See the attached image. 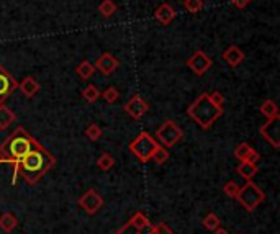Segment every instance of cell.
<instances>
[{"instance_id": "cb8c5ba5", "label": "cell", "mask_w": 280, "mask_h": 234, "mask_svg": "<svg viewBox=\"0 0 280 234\" xmlns=\"http://www.w3.org/2000/svg\"><path fill=\"white\" fill-rule=\"evenodd\" d=\"M113 166H115V159H113V156H112V154L104 153L102 156L98 157V161H97V167L100 169V171L108 172Z\"/></svg>"}, {"instance_id": "484cf974", "label": "cell", "mask_w": 280, "mask_h": 234, "mask_svg": "<svg viewBox=\"0 0 280 234\" xmlns=\"http://www.w3.org/2000/svg\"><path fill=\"white\" fill-rule=\"evenodd\" d=\"M204 226L206 228L208 231H216L220 228V218L215 213H208L205 218H204Z\"/></svg>"}, {"instance_id": "1f68e13d", "label": "cell", "mask_w": 280, "mask_h": 234, "mask_svg": "<svg viewBox=\"0 0 280 234\" xmlns=\"http://www.w3.org/2000/svg\"><path fill=\"white\" fill-rule=\"evenodd\" d=\"M151 230L154 234H174V231L166 225V223H158V225H151Z\"/></svg>"}, {"instance_id": "44dd1931", "label": "cell", "mask_w": 280, "mask_h": 234, "mask_svg": "<svg viewBox=\"0 0 280 234\" xmlns=\"http://www.w3.org/2000/svg\"><path fill=\"white\" fill-rule=\"evenodd\" d=\"M76 72H77V75H79L80 79L87 80V79H90L92 74L95 72V66L90 61H82L79 66H77Z\"/></svg>"}, {"instance_id": "9a60e30c", "label": "cell", "mask_w": 280, "mask_h": 234, "mask_svg": "<svg viewBox=\"0 0 280 234\" xmlns=\"http://www.w3.org/2000/svg\"><path fill=\"white\" fill-rule=\"evenodd\" d=\"M222 57H223V61L228 64L230 67H238L240 66V64L244 61V52L238 48V46H230V48H226L224 51H223V54H222Z\"/></svg>"}, {"instance_id": "277c9868", "label": "cell", "mask_w": 280, "mask_h": 234, "mask_svg": "<svg viewBox=\"0 0 280 234\" xmlns=\"http://www.w3.org/2000/svg\"><path fill=\"white\" fill-rule=\"evenodd\" d=\"M158 146H159L158 141L152 136H150V133L142 131L136 136V139H133V141L130 143L128 149L140 162L146 164V162H150L152 159V154H154V151H156Z\"/></svg>"}, {"instance_id": "e575fe53", "label": "cell", "mask_w": 280, "mask_h": 234, "mask_svg": "<svg viewBox=\"0 0 280 234\" xmlns=\"http://www.w3.org/2000/svg\"><path fill=\"white\" fill-rule=\"evenodd\" d=\"M213 234H228V231H224V230H222V228H218L216 231H213Z\"/></svg>"}, {"instance_id": "ac0fdd59", "label": "cell", "mask_w": 280, "mask_h": 234, "mask_svg": "<svg viewBox=\"0 0 280 234\" xmlns=\"http://www.w3.org/2000/svg\"><path fill=\"white\" fill-rule=\"evenodd\" d=\"M238 174L241 175V177H244L246 180H251L252 177H256V174H258V166H256V164H252V162H248V161H242L240 166H238Z\"/></svg>"}, {"instance_id": "8992f818", "label": "cell", "mask_w": 280, "mask_h": 234, "mask_svg": "<svg viewBox=\"0 0 280 234\" xmlns=\"http://www.w3.org/2000/svg\"><path fill=\"white\" fill-rule=\"evenodd\" d=\"M182 136H184V131L170 120L164 121L156 131V139L159 141V144H162V148H172V146H176L182 139Z\"/></svg>"}, {"instance_id": "d6a6232c", "label": "cell", "mask_w": 280, "mask_h": 234, "mask_svg": "<svg viewBox=\"0 0 280 234\" xmlns=\"http://www.w3.org/2000/svg\"><path fill=\"white\" fill-rule=\"evenodd\" d=\"M208 97H210V100L216 105V107L220 108H223V105H224V95L222 92H213V93H208Z\"/></svg>"}, {"instance_id": "f1b7e54d", "label": "cell", "mask_w": 280, "mask_h": 234, "mask_svg": "<svg viewBox=\"0 0 280 234\" xmlns=\"http://www.w3.org/2000/svg\"><path fill=\"white\" fill-rule=\"evenodd\" d=\"M241 187L238 185L234 180H230L228 184H224L223 187V194L228 197V198H236L238 197V192H240Z\"/></svg>"}, {"instance_id": "e0dca14e", "label": "cell", "mask_w": 280, "mask_h": 234, "mask_svg": "<svg viewBox=\"0 0 280 234\" xmlns=\"http://www.w3.org/2000/svg\"><path fill=\"white\" fill-rule=\"evenodd\" d=\"M18 87H20V90H22L23 95L28 97V98H32V97H34L40 92V87L41 85H40V82L36 79L30 77V75H28V77H25V79L20 82Z\"/></svg>"}, {"instance_id": "7c38bea8", "label": "cell", "mask_w": 280, "mask_h": 234, "mask_svg": "<svg viewBox=\"0 0 280 234\" xmlns=\"http://www.w3.org/2000/svg\"><path fill=\"white\" fill-rule=\"evenodd\" d=\"M18 87V82H16L8 71L0 66V105H2L7 98L15 92V89Z\"/></svg>"}, {"instance_id": "4316f807", "label": "cell", "mask_w": 280, "mask_h": 234, "mask_svg": "<svg viewBox=\"0 0 280 234\" xmlns=\"http://www.w3.org/2000/svg\"><path fill=\"white\" fill-rule=\"evenodd\" d=\"M152 159H154V162H156V164L168 162V159H169V151H168V148L158 146L156 151H154V154H152Z\"/></svg>"}, {"instance_id": "836d02e7", "label": "cell", "mask_w": 280, "mask_h": 234, "mask_svg": "<svg viewBox=\"0 0 280 234\" xmlns=\"http://www.w3.org/2000/svg\"><path fill=\"white\" fill-rule=\"evenodd\" d=\"M231 2H233V5L236 8L242 10V8H246L249 3H251V0H231Z\"/></svg>"}, {"instance_id": "2e32d148", "label": "cell", "mask_w": 280, "mask_h": 234, "mask_svg": "<svg viewBox=\"0 0 280 234\" xmlns=\"http://www.w3.org/2000/svg\"><path fill=\"white\" fill-rule=\"evenodd\" d=\"M154 16H156V20L159 23H162L164 26H168L169 23L176 18V10L170 7L169 3H162L160 7H158L156 13H154Z\"/></svg>"}, {"instance_id": "603a6c76", "label": "cell", "mask_w": 280, "mask_h": 234, "mask_svg": "<svg viewBox=\"0 0 280 234\" xmlns=\"http://www.w3.org/2000/svg\"><path fill=\"white\" fill-rule=\"evenodd\" d=\"M98 11L102 13L105 18H110V16L115 15L116 11V3L113 0H102L98 5Z\"/></svg>"}, {"instance_id": "52a82bcc", "label": "cell", "mask_w": 280, "mask_h": 234, "mask_svg": "<svg viewBox=\"0 0 280 234\" xmlns=\"http://www.w3.org/2000/svg\"><path fill=\"white\" fill-rule=\"evenodd\" d=\"M115 234H154L150 220L142 213H134L126 225H123Z\"/></svg>"}, {"instance_id": "5b68a950", "label": "cell", "mask_w": 280, "mask_h": 234, "mask_svg": "<svg viewBox=\"0 0 280 234\" xmlns=\"http://www.w3.org/2000/svg\"><path fill=\"white\" fill-rule=\"evenodd\" d=\"M236 200L240 202V205L246 210V212L251 213L266 200V195H264V192L252 182V180H248V182L240 189V192H238Z\"/></svg>"}, {"instance_id": "4fadbf2b", "label": "cell", "mask_w": 280, "mask_h": 234, "mask_svg": "<svg viewBox=\"0 0 280 234\" xmlns=\"http://www.w3.org/2000/svg\"><path fill=\"white\" fill-rule=\"evenodd\" d=\"M95 66H97V69L102 74L110 75L112 72H115L118 69V59L113 54H110V52H104V54L97 59V64H95Z\"/></svg>"}, {"instance_id": "83f0119b", "label": "cell", "mask_w": 280, "mask_h": 234, "mask_svg": "<svg viewBox=\"0 0 280 234\" xmlns=\"http://www.w3.org/2000/svg\"><path fill=\"white\" fill-rule=\"evenodd\" d=\"M184 8L190 13H198L204 8V0H184Z\"/></svg>"}, {"instance_id": "ba28073f", "label": "cell", "mask_w": 280, "mask_h": 234, "mask_svg": "<svg viewBox=\"0 0 280 234\" xmlns=\"http://www.w3.org/2000/svg\"><path fill=\"white\" fill-rule=\"evenodd\" d=\"M77 205H79L87 215H95L97 212H100V208L104 207V198L97 190L88 189L86 194L77 200Z\"/></svg>"}, {"instance_id": "7402d4cb", "label": "cell", "mask_w": 280, "mask_h": 234, "mask_svg": "<svg viewBox=\"0 0 280 234\" xmlns=\"http://www.w3.org/2000/svg\"><path fill=\"white\" fill-rule=\"evenodd\" d=\"M260 113L266 116L267 120L274 118V116L278 115V107L274 100H264L260 105Z\"/></svg>"}, {"instance_id": "8fae6325", "label": "cell", "mask_w": 280, "mask_h": 234, "mask_svg": "<svg viewBox=\"0 0 280 234\" xmlns=\"http://www.w3.org/2000/svg\"><path fill=\"white\" fill-rule=\"evenodd\" d=\"M124 112H126L131 118H134V120H140L141 116H144L148 113V110H150V105H148L146 100H142V97L141 95H133L130 98V100L124 103Z\"/></svg>"}, {"instance_id": "f546056e", "label": "cell", "mask_w": 280, "mask_h": 234, "mask_svg": "<svg viewBox=\"0 0 280 234\" xmlns=\"http://www.w3.org/2000/svg\"><path fill=\"white\" fill-rule=\"evenodd\" d=\"M86 136L88 139H92V141H97V139L102 136V128H100L98 125H95V123H92V125L87 126L86 130Z\"/></svg>"}, {"instance_id": "30bf717a", "label": "cell", "mask_w": 280, "mask_h": 234, "mask_svg": "<svg viewBox=\"0 0 280 234\" xmlns=\"http://www.w3.org/2000/svg\"><path fill=\"white\" fill-rule=\"evenodd\" d=\"M188 69L196 75H204L208 69L212 67V59L208 57L204 51H195L192 56L187 59Z\"/></svg>"}, {"instance_id": "d6986e66", "label": "cell", "mask_w": 280, "mask_h": 234, "mask_svg": "<svg viewBox=\"0 0 280 234\" xmlns=\"http://www.w3.org/2000/svg\"><path fill=\"white\" fill-rule=\"evenodd\" d=\"M14 121H15V113L8 107H5V105H0V130L5 131Z\"/></svg>"}, {"instance_id": "7a4b0ae2", "label": "cell", "mask_w": 280, "mask_h": 234, "mask_svg": "<svg viewBox=\"0 0 280 234\" xmlns=\"http://www.w3.org/2000/svg\"><path fill=\"white\" fill-rule=\"evenodd\" d=\"M36 144H40L36 139L30 136L25 131V128L18 126L10 134L8 139H5L0 144V164L8 162V164H14L15 167Z\"/></svg>"}, {"instance_id": "ffe728a7", "label": "cell", "mask_w": 280, "mask_h": 234, "mask_svg": "<svg viewBox=\"0 0 280 234\" xmlns=\"http://www.w3.org/2000/svg\"><path fill=\"white\" fill-rule=\"evenodd\" d=\"M16 226H18V220H16L12 213H4L2 216H0V230L2 231L12 233Z\"/></svg>"}, {"instance_id": "6da1fadb", "label": "cell", "mask_w": 280, "mask_h": 234, "mask_svg": "<svg viewBox=\"0 0 280 234\" xmlns=\"http://www.w3.org/2000/svg\"><path fill=\"white\" fill-rule=\"evenodd\" d=\"M56 159L51 153L43 148L41 144H36L23 159L14 167V184L16 182L18 174L26 180L30 185H34L43 175L54 167Z\"/></svg>"}, {"instance_id": "3957f363", "label": "cell", "mask_w": 280, "mask_h": 234, "mask_svg": "<svg viewBox=\"0 0 280 234\" xmlns=\"http://www.w3.org/2000/svg\"><path fill=\"white\" fill-rule=\"evenodd\" d=\"M187 115L202 128V130H210L213 123L223 115V108L216 107V105L210 100L208 93H202V95L196 97L192 102V105L187 108Z\"/></svg>"}, {"instance_id": "5bb4252c", "label": "cell", "mask_w": 280, "mask_h": 234, "mask_svg": "<svg viewBox=\"0 0 280 234\" xmlns=\"http://www.w3.org/2000/svg\"><path fill=\"white\" fill-rule=\"evenodd\" d=\"M234 157H236L238 161H241V162L242 161H248V162L258 164L259 159H260V154L258 153V151H254L248 143H242V144H240L234 149Z\"/></svg>"}, {"instance_id": "d4e9b609", "label": "cell", "mask_w": 280, "mask_h": 234, "mask_svg": "<svg viewBox=\"0 0 280 234\" xmlns=\"http://www.w3.org/2000/svg\"><path fill=\"white\" fill-rule=\"evenodd\" d=\"M82 97H84V100H87L88 103H94L100 98V90L95 85L90 84V85L86 87L84 92H82Z\"/></svg>"}, {"instance_id": "9c48e42d", "label": "cell", "mask_w": 280, "mask_h": 234, "mask_svg": "<svg viewBox=\"0 0 280 234\" xmlns=\"http://www.w3.org/2000/svg\"><path fill=\"white\" fill-rule=\"evenodd\" d=\"M260 134L267 139V143L272 144V148H280V116L277 115L267 120V123L260 126Z\"/></svg>"}, {"instance_id": "4dcf8cb0", "label": "cell", "mask_w": 280, "mask_h": 234, "mask_svg": "<svg viewBox=\"0 0 280 234\" xmlns=\"http://www.w3.org/2000/svg\"><path fill=\"white\" fill-rule=\"evenodd\" d=\"M102 97L105 98L106 103H115L118 100V97H120V92H118L115 87H108V89L102 93Z\"/></svg>"}]
</instances>
